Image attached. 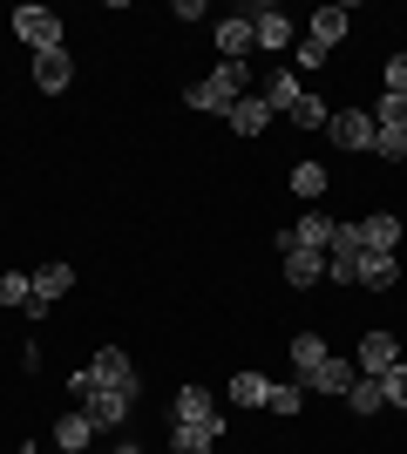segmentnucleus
Masks as SVG:
<instances>
[{
	"instance_id": "1",
	"label": "nucleus",
	"mask_w": 407,
	"mask_h": 454,
	"mask_svg": "<svg viewBox=\"0 0 407 454\" xmlns=\"http://www.w3.org/2000/svg\"><path fill=\"white\" fill-rule=\"evenodd\" d=\"M238 95H252V61H217L204 82H191V89H184V102H191L197 115H224Z\"/></svg>"
},
{
	"instance_id": "2",
	"label": "nucleus",
	"mask_w": 407,
	"mask_h": 454,
	"mask_svg": "<svg viewBox=\"0 0 407 454\" xmlns=\"http://www.w3.org/2000/svg\"><path fill=\"white\" fill-rule=\"evenodd\" d=\"M68 387H75V394H89V387H136V360L122 346H96V366H82Z\"/></svg>"
},
{
	"instance_id": "3",
	"label": "nucleus",
	"mask_w": 407,
	"mask_h": 454,
	"mask_svg": "<svg viewBox=\"0 0 407 454\" xmlns=\"http://www.w3.org/2000/svg\"><path fill=\"white\" fill-rule=\"evenodd\" d=\"M129 407H136V387H89L82 394V414L96 420V427H122Z\"/></svg>"
},
{
	"instance_id": "4",
	"label": "nucleus",
	"mask_w": 407,
	"mask_h": 454,
	"mask_svg": "<svg viewBox=\"0 0 407 454\" xmlns=\"http://www.w3.org/2000/svg\"><path fill=\"white\" fill-rule=\"evenodd\" d=\"M14 35L27 41V48H61V14L55 7H14Z\"/></svg>"
},
{
	"instance_id": "5",
	"label": "nucleus",
	"mask_w": 407,
	"mask_h": 454,
	"mask_svg": "<svg viewBox=\"0 0 407 454\" xmlns=\"http://www.w3.org/2000/svg\"><path fill=\"white\" fill-rule=\"evenodd\" d=\"M176 427H204V434H224V414H217V400L204 394V387H184L176 394Z\"/></svg>"
},
{
	"instance_id": "6",
	"label": "nucleus",
	"mask_w": 407,
	"mask_h": 454,
	"mask_svg": "<svg viewBox=\"0 0 407 454\" xmlns=\"http://www.w3.org/2000/svg\"><path fill=\"white\" fill-rule=\"evenodd\" d=\"M326 143H333V150H373V115L367 109H333Z\"/></svg>"
},
{
	"instance_id": "7",
	"label": "nucleus",
	"mask_w": 407,
	"mask_h": 454,
	"mask_svg": "<svg viewBox=\"0 0 407 454\" xmlns=\"http://www.w3.org/2000/svg\"><path fill=\"white\" fill-rule=\"evenodd\" d=\"M394 360H401V353H394V333H360V346H353V366H360L367 380H387Z\"/></svg>"
},
{
	"instance_id": "8",
	"label": "nucleus",
	"mask_w": 407,
	"mask_h": 454,
	"mask_svg": "<svg viewBox=\"0 0 407 454\" xmlns=\"http://www.w3.org/2000/svg\"><path fill=\"white\" fill-rule=\"evenodd\" d=\"M353 285H367V292H394V285H401V258H394V251H360Z\"/></svg>"
},
{
	"instance_id": "9",
	"label": "nucleus",
	"mask_w": 407,
	"mask_h": 454,
	"mask_svg": "<svg viewBox=\"0 0 407 454\" xmlns=\"http://www.w3.org/2000/svg\"><path fill=\"white\" fill-rule=\"evenodd\" d=\"M68 82H75V55H68V48H41V55H35V89L61 95Z\"/></svg>"
},
{
	"instance_id": "10",
	"label": "nucleus",
	"mask_w": 407,
	"mask_h": 454,
	"mask_svg": "<svg viewBox=\"0 0 407 454\" xmlns=\"http://www.w3.org/2000/svg\"><path fill=\"white\" fill-rule=\"evenodd\" d=\"M61 292H75V265H61V258H55V265H41V271H35V299H27V312L41 319V312H48Z\"/></svg>"
},
{
	"instance_id": "11",
	"label": "nucleus",
	"mask_w": 407,
	"mask_h": 454,
	"mask_svg": "<svg viewBox=\"0 0 407 454\" xmlns=\"http://www.w3.org/2000/svg\"><path fill=\"white\" fill-rule=\"evenodd\" d=\"M286 285L292 292H312V285H326V251H286Z\"/></svg>"
},
{
	"instance_id": "12",
	"label": "nucleus",
	"mask_w": 407,
	"mask_h": 454,
	"mask_svg": "<svg viewBox=\"0 0 407 454\" xmlns=\"http://www.w3.org/2000/svg\"><path fill=\"white\" fill-rule=\"evenodd\" d=\"M55 448L61 454H89V448H96V420L82 414V407H75V414H55Z\"/></svg>"
},
{
	"instance_id": "13",
	"label": "nucleus",
	"mask_w": 407,
	"mask_h": 454,
	"mask_svg": "<svg viewBox=\"0 0 407 454\" xmlns=\"http://www.w3.org/2000/svg\"><path fill=\"white\" fill-rule=\"evenodd\" d=\"M252 41H258V48H292V41H299V35H292V14H286V7H258V14H252Z\"/></svg>"
},
{
	"instance_id": "14",
	"label": "nucleus",
	"mask_w": 407,
	"mask_h": 454,
	"mask_svg": "<svg viewBox=\"0 0 407 454\" xmlns=\"http://www.w3.org/2000/svg\"><path fill=\"white\" fill-rule=\"evenodd\" d=\"M217 61H245L252 55V14H231V20H217Z\"/></svg>"
},
{
	"instance_id": "15",
	"label": "nucleus",
	"mask_w": 407,
	"mask_h": 454,
	"mask_svg": "<svg viewBox=\"0 0 407 454\" xmlns=\"http://www.w3.org/2000/svg\"><path fill=\"white\" fill-rule=\"evenodd\" d=\"M326 360H333V353H326L319 333H299V340H292V380H299V387H312V373H319Z\"/></svg>"
},
{
	"instance_id": "16",
	"label": "nucleus",
	"mask_w": 407,
	"mask_h": 454,
	"mask_svg": "<svg viewBox=\"0 0 407 454\" xmlns=\"http://www.w3.org/2000/svg\"><path fill=\"white\" fill-rule=\"evenodd\" d=\"M224 122H231L238 136H258V129H271V102L265 95H238L231 109H224Z\"/></svg>"
},
{
	"instance_id": "17",
	"label": "nucleus",
	"mask_w": 407,
	"mask_h": 454,
	"mask_svg": "<svg viewBox=\"0 0 407 454\" xmlns=\"http://www.w3.org/2000/svg\"><path fill=\"white\" fill-rule=\"evenodd\" d=\"M333 224H340V217H326V210H306V217L292 224V245H299V251H326V245H333Z\"/></svg>"
},
{
	"instance_id": "18",
	"label": "nucleus",
	"mask_w": 407,
	"mask_h": 454,
	"mask_svg": "<svg viewBox=\"0 0 407 454\" xmlns=\"http://www.w3.org/2000/svg\"><path fill=\"white\" fill-rule=\"evenodd\" d=\"M258 95H265V102H271V115H286L292 102L306 95V82L292 75V68H271V75H265V89H258Z\"/></svg>"
},
{
	"instance_id": "19",
	"label": "nucleus",
	"mask_w": 407,
	"mask_h": 454,
	"mask_svg": "<svg viewBox=\"0 0 407 454\" xmlns=\"http://www.w3.org/2000/svg\"><path fill=\"white\" fill-rule=\"evenodd\" d=\"M360 238H367V251H394L401 245V217H394V210H373V217H360Z\"/></svg>"
},
{
	"instance_id": "20",
	"label": "nucleus",
	"mask_w": 407,
	"mask_h": 454,
	"mask_svg": "<svg viewBox=\"0 0 407 454\" xmlns=\"http://www.w3.org/2000/svg\"><path fill=\"white\" fill-rule=\"evenodd\" d=\"M353 380H360V366H353V360H326L319 373H312V394H340V400H347Z\"/></svg>"
},
{
	"instance_id": "21",
	"label": "nucleus",
	"mask_w": 407,
	"mask_h": 454,
	"mask_svg": "<svg viewBox=\"0 0 407 454\" xmlns=\"http://www.w3.org/2000/svg\"><path fill=\"white\" fill-rule=\"evenodd\" d=\"M347 27H353L347 7H319V14H312V41H319V48H340V41H347Z\"/></svg>"
},
{
	"instance_id": "22",
	"label": "nucleus",
	"mask_w": 407,
	"mask_h": 454,
	"mask_svg": "<svg viewBox=\"0 0 407 454\" xmlns=\"http://www.w3.org/2000/svg\"><path fill=\"white\" fill-rule=\"evenodd\" d=\"M347 407L373 420L380 407H387V380H367V373H360V380H353V394H347Z\"/></svg>"
},
{
	"instance_id": "23",
	"label": "nucleus",
	"mask_w": 407,
	"mask_h": 454,
	"mask_svg": "<svg viewBox=\"0 0 407 454\" xmlns=\"http://www.w3.org/2000/svg\"><path fill=\"white\" fill-rule=\"evenodd\" d=\"M286 122H292V129H326V122H333V109H326V102H319V95H299V102H292V109H286Z\"/></svg>"
},
{
	"instance_id": "24",
	"label": "nucleus",
	"mask_w": 407,
	"mask_h": 454,
	"mask_svg": "<svg viewBox=\"0 0 407 454\" xmlns=\"http://www.w3.org/2000/svg\"><path fill=\"white\" fill-rule=\"evenodd\" d=\"M231 400H238V407H252V414H258V407H265V400H271V380H265V373H231Z\"/></svg>"
},
{
	"instance_id": "25",
	"label": "nucleus",
	"mask_w": 407,
	"mask_h": 454,
	"mask_svg": "<svg viewBox=\"0 0 407 454\" xmlns=\"http://www.w3.org/2000/svg\"><path fill=\"white\" fill-rule=\"evenodd\" d=\"M265 407H271V414H299V407H306V387H299V380H271V400H265Z\"/></svg>"
},
{
	"instance_id": "26",
	"label": "nucleus",
	"mask_w": 407,
	"mask_h": 454,
	"mask_svg": "<svg viewBox=\"0 0 407 454\" xmlns=\"http://www.w3.org/2000/svg\"><path fill=\"white\" fill-rule=\"evenodd\" d=\"M217 434H204V427H176L170 420V454H211Z\"/></svg>"
},
{
	"instance_id": "27",
	"label": "nucleus",
	"mask_w": 407,
	"mask_h": 454,
	"mask_svg": "<svg viewBox=\"0 0 407 454\" xmlns=\"http://www.w3.org/2000/svg\"><path fill=\"white\" fill-rule=\"evenodd\" d=\"M27 299H35V278H27V271H0V305H20V312H27Z\"/></svg>"
},
{
	"instance_id": "28",
	"label": "nucleus",
	"mask_w": 407,
	"mask_h": 454,
	"mask_svg": "<svg viewBox=\"0 0 407 454\" xmlns=\"http://www.w3.org/2000/svg\"><path fill=\"white\" fill-rule=\"evenodd\" d=\"M373 129H407V95H380L373 102Z\"/></svg>"
},
{
	"instance_id": "29",
	"label": "nucleus",
	"mask_w": 407,
	"mask_h": 454,
	"mask_svg": "<svg viewBox=\"0 0 407 454\" xmlns=\"http://www.w3.org/2000/svg\"><path fill=\"white\" fill-rule=\"evenodd\" d=\"M373 156L380 163H407V129H373Z\"/></svg>"
},
{
	"instance_id": "30",
	"label": "nucleus",
	"mask_w": 407,
	"mask_h": 454,
	"mask_svg": "<svg viewBox=\"0 0 407 454\" xmlns=\"http://www.w3.org/2000/svg\"><path fill=\"white\" fill-rule=\"evenodd\" d=\"M326 184H333V176L319 170V163H299V170H292V190H299L306 204H312V197H319V190H326Z\"/></svg>"
},
{
	"instance_id": "31",
	"label": "nucleus",
	"mask_w": 407,
	"mask_h": 454,
	"mask_svg": "<svg viewBox=\"0 0 407 454\" xmlns=\"http://www.w3.org/2000/svg\"><path fill=\"white\" fill-rule=\"evenodd\" d=\"M292 55H299V68L312 75V68H326V55H333V48H319L312 35H299V41H292Z\"/></svg>"
},
{
	"instance_id": "32",
	"label": "nucleus",
	"mask_w": 407,
	"mask_h": 454,
	"mask_svg": "<svg viewBox=\"0 0 407 454\" xmlns=\"http://www.w3.org/2000/svg\"><path fill=\"white\" fill-rule=\"evenodd\" d=\"M380 95H407V55L387 61V82H380Z\"/></svg>"
},
{
	"instance_id": "33",
	"label": "nucleus",
	"mask_w": 407,
	"mask_h": 454,
	"mask_svg": "<svg viewBox=\"0 0 407 454\" xmlns=\"http://www.w3.org/2000/svg\"><path fill=\"white\" fill-rule=\"evenodd\" d=\"M387 407H407V360H394L387 373Z\"/></svg>"
},
{
	"instance_id": "34",
	"label": "nucleus",
	"mask_w": 407,
	"mask_h": 454,
	"mask_svg": "<svg viewBox=\"0 0 407 454\" xmlns=\"http://www.w3.org/2000/svg\"><path fill=\"white\" fill-rule=\"evenodd\" d=\"M109 454H143V448H136V441H116V448H109Z\"/></svg>"
}]
</instances>
